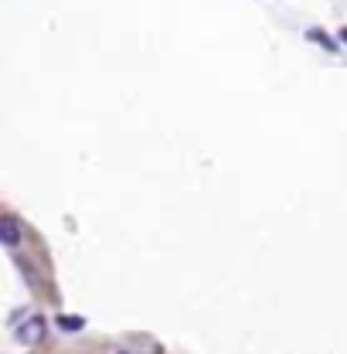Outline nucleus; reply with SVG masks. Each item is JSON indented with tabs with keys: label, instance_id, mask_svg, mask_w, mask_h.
I'll return each instance as SVG.
<instances>
[{
	"label": "nucleus",
	"instance_id": "1",
	"mask_svg": "<svg viewBox=\"0 0 347 354\" xmlns=\"http://www.w3.org/2000/svg\"><path fill=\"white\" fill-rule=\"evenodd\" d=\"M44 330H48V320L35 313V317H28V320L17 327L14 337H17V344H24V348H38V344L44 341Z\"/></svg>",
	"mask_w": 347,
	"mask_h": 354
},
{
	"label": "nucleus",
	"instance_id": "2",
	"mask_svg": "<svg viewBox=\"0 0 347 354\" xmlns=\"http://www.w3.org/2000/svg\"><path fill=\"white\" fill-rule=\"evenodd\" d=\"M21 242V225L14 218H0V245H17Z\"/></svg>",
	"mask_w": 347,
	"mask_h": 354
},
{
	"label": "nucleus",
	"instance_id": "3",
	"mask_svg": "<svg viewBox=\"0 0 347 354\" xmlns=\"http://www.w3.org/2000/svg\"><path fill=\"white\" fill-rule=\"evenodd\" d=\"M55 324H58L65 334H75V330H82V327H86V320H82V317H58Z\"/></svg>",
	"mask_w": 347,
	"mask_h": 354
},
{
	"label": "nucleus",
	"instance_id": "4",
	"mask_svg": "<svg viewBox=\"0 0 347 354\" xmlns=\"http://www.w3.org/2000/svg\"><path fill=\"white\" fill-rule=\"evenodd\" d=\"M116 354H136V351H116Z\"/></svg>",
	"mask_w": 347,
	"mask_h": 354
}]
</instances>
